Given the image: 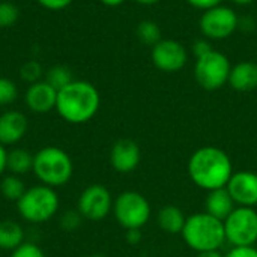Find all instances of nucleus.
<instances>
[{
	"label": "nucleus",
	"instance_id": "1",
	"mask_svg": "<svg viewBox=\"0 0 257 257\" xmlns=\"http://www.w3.org/2000/svg\"><path fill=\"white\" fill-rule=\"evenodd\" d=\"M187 167L193 184L205 191L224 188L233 175L230 157L217 146H203L194 151Z\"/></svg>",
	"mask_w": 257,
	"mask_h": 257
},
{
	"label": "nucleus",
	"instance_id": "2",
	"mask_svg": "<svg viewBox=\"0 0 257 257\" xmlns=\"http://www.w3.org/2000/svg\"><path fill=\"white\" fill-rule=\"evenodd\" d=\"M101 105L98 89L83 80H74L57 92L56 111L59 116L72 125L86 123L93 119Z\"/></svg>",
	"mask_w": 257,
	"mask_h": 257
},
{
	"label": "nucleus",
	"instance_id": "3",
	"mask_svg": "<svg viewBox=\"0 0 257 257\" xmlns=\"http://www.w3.org/2000/svg\"><path fill=\"white\" fill-rule=\"evenodd\" d=\"M181 235L184 242L196 253L218 251L226 242L223 221L208 212H197L187 217Z\"/></svg>",
	"mask_w": 257,
	"mask_h": 257
},
{
	"label": "nucleus",
	"instance_id": "4",
	"mask_svg": "<svg viewBox=\"0 0 257 257\" xmlns=\"http://www.w3.org/2000/svg\"><path fill=\"white\" fill-rule=\"evenodd\" d=\"M35 176L42 185L57 188L66 185L74 175V163L68 152L57 146H45L33 155Z\"/></svg>",
	"mask_w": 257,
	"mask_h": 257
},
{
	"label": "nucleus",
	"instance_id": "5",
	"mask_svg": "<svg viewBox=\"0 0 257 257\" xmlns=\"http://www.w3.org/2000/svg\"><path fill=\"white\" fill-rule=\"evenodd\" d=\"M59 206L60 200L56 190L42 184L27 188L17 202L20 217L32 224H41L51 220L57 214Z\"/></svg>",
	"mask_w": 257,
	"mask_h": 257
},
{
	"label": "nucleus",
	"instance_id": "6",
	"mask_svg": "<svg viewBox=\"0 0 257 257\" xmlns=\"http://www.w3.org/2000/svg\"><path fill=\"white\" fill-rule=\"evenodd\" d=\"M113 215L125 230H140L151 218L149 200L139 191H123L113 202Z\"/></svg>",
	"mask_w": 257,
	"mask_h": 257
},
{
	"label": "nucleus",
	"instance_id": "7",
	"mask_svg": "<svg viewBox=\"0 0 257 257\" xmlns=\"http://www.w3.org/2000/svg\"><path fill=\"white\" fill-rule=\"evenodd\" d=\"M230 69L232 63L229 57L218 50H211L205 56L196 59L194 78L202 89L212 92L229 83Z\"/></svg>",
	"mask_w": 257,
	"mask_h": 257
},
{
	"label": "nucleus",
	"instance_id": "8",
	"mask_svg": "<svg viewBox=\"0 0 257 257\" xmlns=\"http://www.w3.org/2000/svg\"><path fill=\"white\" fill-rule=\"evenodd\" d=\"M226 242L232 247H254L257 242V211L254 208L236 206L223 221Z\"/></svg>",
	"mask_w": 257,
	"mask_h": 257
},
{
	"label": "nucleus",
	"instance_id": "9",
	"mask_svg": "<svg viewBox=\"0 0 257 257\" xmlns=\"http://www.w3.org/2000/svg\"><path fill=\"white\" fill-rule=\"evenodd\" d=\"M238 23L239 17L232 8L218 5L203 11L199 21V27L206 39L221 41L230 38L238 30Z\"/></svg>",
	"mask_w": 257,
	"mask_h": 257
},
{
	"label": "nucleus",
	"instance_id": "10",
	"mask_svg": "<svg viewBox=\"0 0 257 257\" xmlns=\"http://www.w3.org/2000/svg\"><path fill=\"white\" fill-rule=\"evenodd\" d=\"M113 202L111 193L104 185L92 184L81 191L77 200V211L84 220L101 221L113 211Z\"/></svg>",
	"mask_w": 257,
	"mask_h": 257
},
{
	"label": "nucleus",
	"instance_id": "11",
	"mask_svg": "<svg viewBox=\"0 0 257 257\" xmlns=\"http://www.w3.org/2000/svg\"><path fill=\"white\" fill-rule=\"evenodd\" d=\"M154 66L167 74L179 72L188 62V51L185 45L176 39H161L151 50Z\"/></svg>",
	"mask_w": 257,
	"mask_h": 257
},
{
	"label": "nucleus",
	"instance_id": "12",
	"mask_svg": "<svg viewBox=\"0 0 257 257\" xmlns=\"http://www.w3.org/2000/svg\"><path fill=\"white\" fill-rule=\"evenodd\" d=\"M236 206L256 208L257 206V173L251 170L233 172L226 185Z\"/></svg>",
	"mask_w": 257,
	"mask_h": 257
},
{
	"label": "nucleus",
	"instance_id": "13",
	"mask_svg": "<svg viewBox=\"0 0 257 257\" xmlns=\"http://www.w3.org/2000/svg\"><path fill=\"white\" fill-rule=\"evenodd\" d=\"M142 160L140 146L131 139L117 140L110 151V164L119 173H131L137 169Z\"/></svg>",
	"mask_w": 257,
	"mask_h": 257
},
{
	"label": "nucleus",
	"instance_id": "14",
	"mask_svg": "<svg viewBox=\"0 0 257 257\" xmlns=\"http://www.w3.org/2000/svg\"><path fill=\"white\" fill-rule=\"evenodd\" d=\"M24 99L30 111L36 114H44L51 110H56L57 90L53 86H50L45 80H41L29 86Z\"/></svg>",
	"mask_w": 257,
	"mask_h": 257
},
{
	"label": "nucleus",
	"instance_id": "15",
	"mask_svg": "<svg viewBox=\"0 0 257 257\" xmlns=\"http://www.w3.org/2000/svg\"><path fill=\"white\" fill-rule=\"evenodd\" d=\"M29 128L27 117L18 110H8L0 114V143L3 146L17 145L23 140Z\"/></svg>",
	"mask_w": 257,
	"mask_h": 257
},
{
	"label": "nucleus",
	"instance_id": "16",
	"mask_svg": "<svg viewBox=\"0 0 257 257\" xmlns=\"http://www.w3.org/2000/svg\"><path fill=\"white\" fill-rule=\"evenodd\" d=\"M227 84L236 92H251L257 89V62L244 60L233 65Z\"/></svg>",
	"mask_w": 257,
	"mask_h": 257
},
{
	"label": "nucleus",
	"instance_id": "17",
	"mask_svg": "<svg viewBox=\"0 0 257 257\" xmlns=\"http://www.w3.org/2000/svg\"><path fill=\"white\" fill-rule=\"evenodd\" d=\"M235 208H236V203L233 202L226 187L208 191L206 199H205V212H208L214 218L224 221L233 212Z\"/></svg>",
	"mask_w": 257,
	"mask_h": 257
},
{
	"label": "nucleus",
	"instance_id": "18",
	"mask_svg": "<svg viewBox=\"0 0 257 257\" xmlns=\"http://www.w3.org/2000/svg\"><path fill=\"white\" fill-rule=\"evenodd\" d=\"M187 217L184 214V211L179 206L175 205H166L158 211L157 215V224L170 235H178L182 232L184 226H185Z\"/></svg>",
	"mask_w": 257,
	"mask_h": 257
},
{
	"label": "nucleus",
	"instance_id": "19",
	"mask_svg": "<svg viewBox=\"0 0 257 257\" xmlns=\"http://www.w3.org/2000/svg\"><path fill=\"white\" fill-rule=\"evenodd\" d=\"M24 242V229L12 220L0 221V250L14 251Z\"/></svg>",
	"mask_w": 257,
	"mask_h": 257
},
{
	"label": "nucleus",
	"instance_id": "20",
	"mask_svg": "<svg viewBox=\"0 0 257 257\" xmlns=\"http://www.w3.org/2000/svg\"><path fill=\"white\" fill-rule=\"evenodd\" d=\"M8 170L12 175L21 176L33 170V155L21 148L8 152Z\"/></svg>",
	"mask_w": 257,
	"mask_h": 257
},
{
	"label": "nucleus",
	"instance_id": "21",
	"mask_svg": "<svg viewBox=\"0 0 257 257\" xmlns=\"http://www.w3.org/2000/svg\"><path fill=\"white\" fill-rule=\"evenodd\" d=\"M26 184L24 181L17 176V175H8L2 179L0 182V193L6 200H12V202H18L21 199V196L26 193Z\"/></svg>",
	"mask_w": 257,
	"mask_h": 257
},
{
	"label": "nucleus",
	"instance_id": "22",
	"mask_svg": "<svg viewBox=\"0 0 257 257\" xmlns=\"http://www.w3.org/2000/svg\"><path fill=\"white\" fill-rule=\"evenodd\" d=\"M136 35L139 38V41L148 47H154L155 44H158L163 38H161V27L152 21V20H143L137 24L136 29Z\"/></svg>",
	"mask_w": 257,
	"mask_h": 257
},
{
	"label": "nucleus",
	"instance_id": "23",
	"mask_svg": "<svg viewBox=\"0 0 257 257\" xmlns=\"http://www.w3.org/2000/svg\"><path fill=\"white\" fill-rule=\"evenodd\" d=\"M45 81L59 92L60 89H63L65 86H68L71 81H74V77H72V72H71V69L68 66H65V65H56V66H53V68L48 69L47 77H45Z\"/></svg>",
	"mask_w": 257,
	"mask_h": 257
},
{
	"label": "nucleus",
	"instance_id": "24",
	"mask_svg": "<svg viewBox=\"0 0 257 257\" xmlns=\"http://www.w3.org/2000/svg\"><path fill=\"white\" fill-rule=\"evenodd\" d=\"M20 18V9L15 3L2 0L0 2V29L14 26Z\"/></svg>",
	"mask_w": 257,
	"mask_h": 257
},
{
	"label": "nucleus",
	"instance_id": "25",
	"mask_svg": "<svg viewBox=\"0 0 257 257\" xmlns=\"http://www.w3.org/2000/svg\"><path fill=\"white\" fill-rule=\"evenodd\" d=\"M17 98H18L17 84L6 77H0V107L15 102Z\"/></svg>",
	"mask_w": 257,
	"mask_h": 257
},
{
	"label": "nucleus",
	"instance_id": "26",
	"mask_svg": "<svg viewBox=\"0 0 257 257\" xmlns=\"http://www.w3.org/2000/svg\"><path fill=\"white\" fill-rule=\"evenodd\" d=\"M20 77L21 80H24L29 84H33L36 81H41L42 77V66L36 62V60H30L26 62L21 68H20Z\"/></svg>",
	"mask_w": 257,
	"mask_h": 257
},
{
	"label": "nucleus",
	"instance_id": "27",
	"mask_svg": "<svg viewBox=\"0 0 257 257\" xmlns=\"http://www.w3.org/2000/svg\"><path fill=\"white\" fill-rule=\"evenodd\" d=\"M11 257H47L42 248L33 242H23L18 248L12 251Z\"/></svg>",
	"mask_w": 257,
	"mask_h": 257
},
{
	"label": "nucleus",
	"instance_id": "28",
	"mask_svg": "<svg viewBox=\"0 0 257 257\" xmlns=\"http://www.w3.org/2000/svg\"><path fill=\"white\" fill-rule=\"evenodd\" d=\"M81 221H83V217H81V214H80L78 211H68V212H65V214L62 215V218H60V226H62L65 230L72 232V230H75V229L80 227Z\"/></svg>",
	"mask_w": 257,
	"mask_h": 257
},
{
	"label": "nucleus",
	"instance_id": "29",
	"mask_svg": "<svg viewBox=\"0 0 257 257\" xmlns=\"http://www.w3.org/2000/svg\"><path fill=\"white\" fill-rule=\"evenodd\" d=\"M211 50H214V48H212V45H211V41L206 39V38L197 39V41H194L193 45H191V51H193V54H194L196 59L205 56V54L209 53Z\"/></svg>",
	"mask_w": 257,
	"mask_h": 257
},
{
	"label": "nucleus",
	"instance_id": "30",
	"mask_svg": "<svg viewBox=\"0 0 257 257\" xmlns=\"http://www.w3.org/2000/svg\"><path fill=\"white\" fill-rule=\"evenodd\" d=\"M36 2L48 11H62L72 3V0H36Z\"/></svg>",
	"mask_w": 257,
	"mask_h": 257
},
{
	"label": "nucleus",
	"instance_id": "31",
	"mask_svg": "<svg viewBox=\"0 0 257 257\" xmlns=\"http://www.w3.org/2000/svg\"><path fill=\"white\" fill-rule=\"evenodd\" d=\"M224 257H257L256 247H232Z\"/></svg>",
	"mask_w": 257,
	"mask_h": 257
},
{
	"label": "nucleus",
	"instance_id": "32",
	"mask_svg": "<svg viewBox=\"0 0 257 257\" xmlns=\"http://www.w3.org/2000/svg\"><path fill=\"white\" fill-rule=\"evenodd\" d=\"M188 5H191L193 8L196 9H200V11H206V9H211L214 6H218L221 5L223 0H185Z\"/></svg>",
	"mask_w": 257,
	"mask_h": 257
},
{
	"label": "nucleus",
	"instance_id": "33",
	"mask_svg": "<svg viewBox=\"0 0 257 257\" xmlns=\"http://www.w3.org/2000/svg\"><path fill=\"white\" fill-rule=\"evenodd\" d=\"M256 27V23H254V20L250 17V15H247V17H242V18H239V23H238V29H241V30H245V32H251L253 29Z\"/></svg>",
	"mask_w": 257,
	"mask_h": 257
},
{
	"label": "nucleus",
	"instance_id": "34",
	"mask_svg": "<svg viewBox=\"0 0 257 257\" xmlns=\"http://www.w3.org/2000/svg\"><path fill=\"white\" fill-rule=\"evenodd\" d=\"M5 170H8V151L0 143V176L5 173Z\"/></svg>",
	"mask_w": 257,
	"mask_h": 257
},
{
	"label": "nucleus",
	"instance_id": "35",
	"mask_svg": "<svg viewBox=\"0 0 257 257\" xmlns=\"http://www.w3.org/2000/svg\"><path fill=\"white\" fill-rule=\"evenodd\" d=\"M125 239H126L130 244L136 245V244H139V242H140V239H142V233H140V230H126V236H125Z\"/></svg>",
	"mask_w": 257,
	"mask_h": 257
},
{
	"label": "nucleus",
	"instance_id": "36",
	"mask_svg": "<svg viewBox=\"0 0 257 257\" xmlns=\"http://www.w3.org/2000/svg\"><path fill=\"white\" fill-rule=\"evenodd\" d=\"M196 257H224V254H221V251H203V253H197Z\"/></svg>",
	"mask_w": 257,
	"mask_h": 257
},
{
	"label": "nucleus",
	"instance_id": "37",
	"mask_svg": "<svg viewBox=\"0 0 257 257\" xmlns=\"http://www.w3.org/2000/svg\"><path fill=\"white\" fill-rule=\"evenodd\" d=\"M102 5H105V6H110V8H116V6H119V5H122L125 0H99Z\"/></svg>",
	"mask_w": 257,
	"mask_h": 257
},
{
	"label": "nucleus",
	"instance_id": "38",
	"mask_svg": "<svg viewBox=\"0 0 257 257\" xmlns=\"http://www.w3.org/2000/svg\"><path fill=\"white\" fill-rule=\"evenodd\" d=\"M133 2H136L139 5H145V6H151V5H155V3H158L161 0H133Z\"/></svg>",
	"mask_w": 257,
	"mask_h": 257
},
{
	"label": "nucleus",
	"instance_id": "39",
	"mask_svg": "<svg viewBox=\"0 0 257 257\" xmlns=\"http://www.w3.org/2000/svg\"><path fill=\"white\" fill-rule=\"evenodd\" d=\"M233 3H236V5H239V6H247V5H251V3H254L256 0H232Z\"/></svg>",
	"mask_w": 257,
	"mask_h": 257
},
{
	"label": "nucleus",
	"instance_id": "40",
	"mask_svg": "<svg viewBox=\"0 0 257 257\" xmlns=\"http://www.w3.org/2000/svg\"><path fill=\"white\" fill-rule=\"evenodd\" d=\"M89 257H104V256H101V254H92V256H89Z\"/></svg>",
	"mask_w": 257,
	"mask_h": 257
}]
</instances>
